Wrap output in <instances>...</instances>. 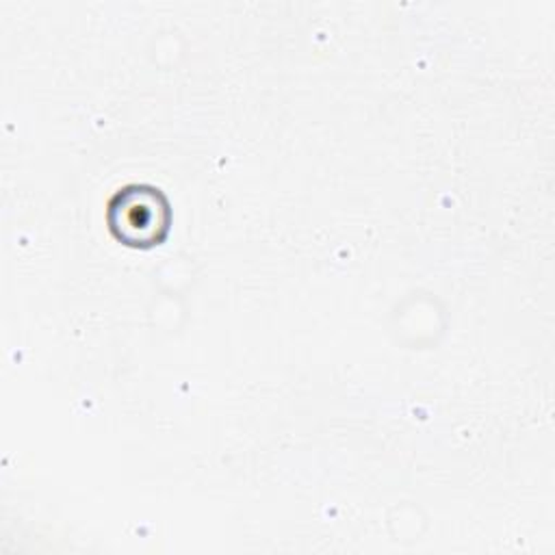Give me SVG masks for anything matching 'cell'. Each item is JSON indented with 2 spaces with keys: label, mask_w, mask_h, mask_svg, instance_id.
<instances>
[{
  "label": "cell",
  "mask_w": 555,
  "mask_h": 555,
  "mask_svg": "<svg viewBox=\"0 0 555 555\" xmlns=\"http://www.w3.org/2000/svg\"><path fill=\"white\" fill-rule=\"evenodd\" d=\"M111 234L130 247H152L167 238L171 208L167 195L152 184H126L106 204Z\"/></svg>",
  "instance_id": "obj_1"
}]
</instances>
